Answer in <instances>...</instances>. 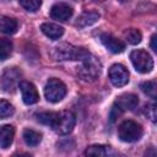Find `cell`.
Instances as JSON below:
<instances>
[{
  "label": "cell",
  "mask_w": 157,
  "mask_h": 157,
  "mask_svg": "<svg viewBox=\"0 0 157 157\" xmlns=\"http://www.w3.org/2000/svg\"><path fill=\"white\" fill-rule=\"evenodd\" d=\"M39 123L49 125L56 134L66 135L72 131L75 126V115L69 110H63L59 113L55 112H44L37 115Z\"/></svg>",
  "instance_id": "obj_1"
},
{
  "label": "cell",
  "mask_w": 157,
  "mask_h": 157,
  "mask_svg": "<svg viewBox=\"0 0 157 157\" xmlns=\"http://www.w3.org/2000/svg\"><path fill=\"white\" fill-rule=\"evenodd\" d=\"M90 53L85 48H78L67 43L59 44L55 48H53V56L56 60H82L85 59Z\"/></svg>",
  "instance_id": "obj_2"
},
{
  "label": "cell",
  "mask_w": 157,
  "mask_h": 157,
  "mask_svg": "<svg viewBox=\"0 0 157 157\" xmlns=\"http://www.w3.org/2000/svg\"><path fill=\"white\" fill-rule=\"evenodd\" d=\"M82 64L81 66L77 69V74L78 76L83 80V81H94L99 75H101V71H102V65H101V61L92 56L91 54L87 55L85 59L81 60Z\"/></svg>",
  "instance_id": "obj_3"
},
{
  "label": "cell",
  "mask_w": 157,
  "mask_h": 157,
  "mask_svg": "<svg viewBox=\"0 0 157 157\" xmlns=\"http://www.w3.org/2000/svg\"><path fill=\"white\" fill-rule=\"evenodd\" d=\"M139 104V99L137 96L132 94V93H125L119 96L110 110V121L113 123L123 112L125 110H134Z\"/></svg>",
  "instance_id": "obj_4"
},
{
  "label": "cell",
  "mask_w": 157,
  "mask_h": 157,
  "mask_svg": "<svg viewBox=\"0 0 157 157\" xmlns=\"http://www.w3.org/2000/svg\"><path fill=\"white\" fill-rule=\"evenodd\" d=\"M142 134V126L132 120H125L118 128V135L120 140L125 142H135L141 139Z\"/></svg>",
  "instance_id": "obj_5"
},
{
  "label": "cell",
  "mask_w": 157,
  "mask_h": 157,
  "mask_svg": "<svg viewBox=\"0 0 157 157\" xmlns=\"http://www.w3.org/2000/svg\"><path fill=\"white\" fill-rule=\"evenodd\" d=\"M130 60L137 72L147 74L153 69V59L144 49H137V50L131 52Z\"/></svg>",
  "instance_id": "obj_6"
},
{
  "label": "cell",
  "mask_w": 157,
  "mask_h": 157,
  "mask_svg": "<svg viewBox=\"0 0 157 157\" xmlns=\"http://www.w3.org/2000/svg\"><path fill=\"white\" fill-rule=\"evenodd\" d=\"M66 94V86L59 78H49L44 87V96L52 103L60 102Z\"/></svg>",
  "instance_id": "obj_7"
},
{
  "label": "cell",
  "mask_w": 157,
  "mask_h": 157,
  "mask_svg": "<svg viewBox=\"0 0 157 157\" xmlns=\"http://www.w3.org/2000/svg\"><path fill=\"white\" fill-rule=\"evenodd\" d=\"M20 76H21V71H18L17 67H11L5 70L2 76L0 77L1 88L6 92H13L17 85H20Z\"/></svg>",
  "instance_id": "obj_8"
},
{
  "label": "cell",
  "mask_w": 157,
  "mask_h": 157,
  "mask_svg": "<svg viewBox=\"0 0 157 157\" xmlns=\"http://www.w3.org/2000/svg\"><path fill=\"white\" fill-rule=\"evenodd\" d=\"M108 75H109L110 82L114 86H117V87L125 86L129 82V71L121 64H114V65H112L110 69H109Z\"/></svg>",
  "instance_id": "obj_9"
},
{
  "label": "cell",
  "mask_w": 157,
  "mask_h": 157,
  "mask_svg": "<svg viewBox=\"0 0 157 157\" xmlns=\"http://www.w3.org/2000/svg\"><path fill=\"white\" fill-rule=\"evenodd\" d=\"M18 86H20V90L22 93V99L26 104H34L38 102L39 94L33 83H31L28 81H21Z\"/></svg>",
  "instance_id": "obj_10"
},
{
  "label": "cell",
  "mask_w": 157,
  "mask_h": 157,
  "mask_svg": "<svg viewBox=\"0 0 157 157\" xmlns=\"http://www.w3.org/2000/svg\"><path fill=\"white\" fill-rule=\"evenodd\" d=\"M72 13H74L72 7L65 2H58L53 5L50 9V17L58 21H66L72 16Z\"/></svg>",
  "instance_id": "obj_11"
},
{
  "label": "cell",
  "mask_w": 157,
  "mask_h": 157,
  "mask_svg": "<svg viewBox=\"0 0 157 157\" xmlns=\"http://www.w3.org/2000/svg\"><path fill=\"white\" fill-rule=\"evenodd\" d=\"M101 42L103 43V45H104L109 52H112V53H114V54L123 53L124 49H125V44H124L120 39L113 37V36L109 34V33H103V34H101Z\"/></svg>",
  "instance_id": "obj_12"
},
{
  "label": "cell",
  "mask_w": 157,
  "mask_h": 157,
  "mask_svg": "<svg viewBox=\"0 0 157 157\" xmlns=\"http://www.w3.org/2000/svg\"><path fill=\"white\" fill-rule=\"evenodd\" d=\"M15 128L12 125H2L0 126V147L7 148L13 141Z\"/></svg>",
  "instance_id": "obj_13"
},
{
  "label": "cell",
  "mask_w": 157,
  "mask_h": 157,
  "mask_svg": "<svg viewBox=\"0 0 157 157\" xmlns=\"http://www.w3.org/2000/svg\"><path fill=\"white\" fill-rule=\"evenodd\" d=\"M42 32L50 39H59L63 34H64V28L56 23H43L40 26Z\"/></svg>",
  "instance_id": "obj_14"
},
{
  "label": "cell",
  "mask_w": 157,
  "mask_h": 157,
  "mask_svg": "<svg viewBox=\"0 0 157 157\" xmlns=\"http://www.w3.org/2000/svg\"><path fill=\"white\" fill-rule=\"evenodd\" d=\"M17 21L7 16H0V32L5 34H13L17 31Z\"/></svg>",
  "instance_id": "obj_15"
},
{
  "label": "cell",
  "mask_w": 157,
  "mask_h": 157,
  "mask_svg": "<svg viewBox=\"0 0 157 157\" xmlns=\"http://www.w3.org/2000/svg\"><path fill=\"white\" fill-rule=\"evenodd\" d=\"M98 18H99V13L98 12H96V11H87V12H83L77 18L76 26L77 27H87V26L93 25Z\"/></svg>",
  "instance_id": "obj_16"
},
{
  "label": "cell",
  "mask_w": 157,
  "mask_h": 157,
  "mask_svg": "<svg viewBox=\"0 0 157 157\" xmlns=\"http://www.w3.org/2000/svg\"><path fill=\"white\" fill-rule=\"evenodd\" d=\"M23 140L28 146H37L42 141V134L33 129H25Z\"/></svg>",
  "instance_id": "obj_17"
},
{
  "label": "cell",
  "mask_w": 157,
  "mask_h": 157,
  "mask_svg": "<svg viewBox=\"0 0 157 157\" xmlns=\"http://www.w3.org/2000/svg\"><path fill=\"white\" fill-rule=\"evenodd\" d=\"M12 53V43L10 39H0V61H5Z\"/></svg>",
  "instance_id": "obj_18"
},
{
  "label": "cell",
  "mask_w": 157,
  "mask_h": 157,
  "mask_svg": "<svg viewBox=\"0 0 157 157\" xmlns=\"http://www.w3.org/2000/svg\"><path fill=\"white\" fill-rule=\"evenodd\" d=\"M13 113H15L13 105L7 101L1 99L0 101V119H6V118L11 117Z\"/></svg>",
  "instance_id": "obj_19"
},
{
  "label": "cell",
  "mask_w": 157,
  "mask_h": 157,
  "mask_svg": "<svg viewBox=\"0 0 157 157\" xmlns=\"http://www.w3.org/2000/svg\"><path fill=\"white\" fill-rule=\"evenodd\" d=\"M125 39L128 43L130 44H139L142 39V34L139 29H135V28H131V29H128L125 32Z\"/></svg>",
  "instance_id": "obj_20"
},
{
  "label": "cell",
  "mask_w": 157,
  "mask_h": 157,
  "mask_svg": "<svg viewBox=\"0 0 157 157\" xmlns=\"http://www.w3.org/2000/svg\"><path fill=\"white\" fill-rule=\"evenodd\" d=\"M20 5L29 12H36L42 5V0H18Z\"/></svg>",
  "instance_id": "obj_21"
},
{
  "label": "cell",
  "mask_w": 157,
  "mask_h": 157,
  "mask_svg": "<svg viewBox=\"0 0 157 157\" xmlns=\"http://www.w3.org/2000/svg\"><path fill=\"white\" fill-rule=\"evenodd\" d=\"M140 88L147 96H150L152 98H156V91H157L156 81H146V82H142L141 86H140Z\"/></svg>",
  "instance_id": "obj_22"
},
{
  "label": "cell",
  "mask_w": 157,
  "mask_h": 157,
  "mask_svg": "<svg viewBox=\"0 0 157 157\" xmlns=\"http://www.w3.org/2000/svg\"><path fill=\"white\" fill-rule=\"evenodd\" d=\"M105 153L107 148L103 145H92L85 151V155L87 156H104Z\"/></svg>",
  "instance_id": "obj_23"
},
{
  "label": "cell",
  "mask_w": 157,
  "mask_h": 157,
  "mask_svg": "<svg viewBox=\"0 0 157 157\" xmlns=\"http://www.w3.org/2000/svg\"><path fill=\"white\" fill-rule=\"evenodd\" d=\"M146 113H147L148 118L155 123L156 121V107H155V104H150L148 107H146Z\"/></svg>",
  "instance_id": "obj_24"
},
{
  "label": "cell",
  "mask_w": 157,
  "mask_h": 157,
  "mask_svg": "<svg viewBox=\"0 0 157 157\" xmlns=\"http://www.w3.org/2000/svg\"><path fill=\"white\" fill-rule=\"evenodd\" d=\"M151 49H152L153 52L157 50V47H156V34H153V36L151 37Z\"/></svg>",
  "instance_id": "obj_25"
}]
</instances>
